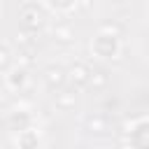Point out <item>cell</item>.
I'll return each instance as SVG.
<instances>
[{"label": "cell", "mask_w": 149, "mask_h": 149, "mask_svg": "<svg viewBox=\"0 0 149 149\" xmlns=\"http://www.w3.org/2000/svg\"><path fill=\"white\" fill-rule=\"evenodd\" d=\"M19 16H21V26H23V30L35 33L37 28H42V26H44V12H42V7H37L35 2L23 5Z\"/></svg>", "instance_id": "obj_1"}, {"label": "cell", "mask_w": 149, "mask_h": 149, "mask_svg": "<svg viewBox=\"0 0 149 149\" xmlns=\"http://www.w3.org/2000/svg\"><path fill=\"white\" fill-rule=\"evenodd\" d=\"M91 49H93V54H95V56H100V58H114V56L119 54V42H116V37H114V35L100 33V35L93 40Z\"/></svg>", "instance_id": "obj_2"}, {"label": "cell", "mask_w": 149, "mask_h": 149, "mask_svg": "<svg viewBox=\"0 0 149 149\" xmlns=\"http://www.w3.org/2000/svg\"><path fill=\"white\" fill-rule=\"evenodd\" d=\"M68 79L72 81L74 88H81V86L88 84V79H91V70H88L84 63H74V65H70V70H68Z\"/></svg>", "instance_id": "obj_3"}, {"label": "cell", "mask_w": 149, "mask_h": 149, "mask_svg": "<svg viewBox=\"0 0 149 149\" xmlns=\"http://www.w3.org/2000/svg\"><path fill=\"white\" fill-rule=\"evenodd\" d=\"M65 79H68V72H65L63 68H58V65H51V68H47V72H44V81H47L51 88H61V86L65 84Z\"/></svg>", "instance_id": "obj_4"}, {"label": "cell", "mask_w": 149, "mask_h": 149, "mask_svg": "<svg viewBox=\"0 0 149 149\" xmlns=\"http://www.w3.org/2000/svg\"><path fill=\"white\" fill-rule=\"evenodd\" d=\"M28 84V72H26V68H16V70H12L9 74H7V86L12 88V91H23V86Z\"/></svg>", "instance_id": "obj_5"}, {"label": "cell", "mask_w": 149, "mask_h": 149, "mask_svg": "<svg viewBox=\"0 0 149 149\" xmlns=\"http://www.w3.org/2000/svg\"><path fill=\"white\" fill-rule=\"evenodd\" d=\"M51 35H54L56 42H63V44L74 42V28H72L70 23H56L54 30H51Z\"/></svg>", "instance_id": "obj_6"}, {"label": "cell", "mask_w": 149, "mask_h": 149, "mask_svg": "<svg viewBox=\"0 0 149 149\" xmlns=\"http://www.w3.org/2000/svg\"><path fill=\"white\" fill-rule=\"evenodd\" d=\"M77 102V93L74 91H61L56 93V107L58 109H72Z\"/></svg>", "instance_id": "obj_7"}, {"label": "cell", "mask_w": 149, "mask_h": 149, "mask_svg": "<svg viewBox=\"0 0 149 149\" xmlns=\"http://www.w3.org/2000/svg\"><path fill=\"white\" fill-rule=\"evenodd\" d=\"M86 128L93 133H107V116H102V114L86 116Z\"/></svg>", "instance_id": "obj_8"}, {"label": "cell", "mask_w": 149, "mask_h": 149, "mask_svg": "<svg viewBox=\"0 0 149 149\" xmlns=\"http://www.w3.org/2000/svg\"><path fill=\"white\" fill-rule=\"evenodd\" d=\"M88 84H91L95 91H102V88H107L109 77H107L105 70H91V79H88Z\"/></svg>", "instance_id": "obj_9"}, {"label": "cell", "mask_w": 149, "mask_h": 149, "mask_svg": "<svg viewBox=\"0 0 149 149\" xmlns=\"http://www.w3.org/2000/svg\"><path fill=\"white\" fill-rule=\"evenodd\" d=\"M30 49H33V47H26V49H21V54H19V63H21L23 68H28V65H33V63H35V58H33Z\"/></svg>", "instance_id": "obj_10"}, {"label": "cell", "mask_w": 149, "mask_h": 149, "mask_svg": "<svg viewBox=\"0 0 149 149\" xmlns=\"http://www.w3.org/2000/svg\"><path fill=\"white\" fill-rule=\"evenodd\" d=\"M100 33H109V35L119 37V35H121V26H116V23H105V26L100 28Z\"/></svg>", "instance_id": "obj_11"}, {"label": "cell", "mask_w": 149, "mask_h": 149, "mask_svg": "<svg viewBox=\"0 0 149 149\" xmlns=\"http://www.w3.org/2000/svg\"><path fill=\"white\" fill-rule=\"evenodd\" d=\"M9 61H12L9 49H7V47H0V70H5V68L9 65Z\"/></svg>", "instance_id": "obj_12"}, {"label": "cell", "mask_w": 149, "mask_h": 149, "mask_svg": "<svg viewBox=\"0 0 149 149\" xmlns=\"http://www.w3.org/2000/svg\"><path fill=\"white\" fill-rule=\"evenodd\" d=\"M105 149H119V147H105Z\"/></svg>", "instance_id": "obj_13"}, {"label": "cell", "mask_w": 149, "mask_h": 149, "mask_svg": "<svg viewBox=\"0 0 149 149\" xmlns=\"http://www.w3.org/2000/svg\"><path fill=\"white\" fill-rule=\"evenodd\" d=\"M147 47H149V40H147Z\"/></svg>", "instance_id": "obj_14"}]
</instances>
